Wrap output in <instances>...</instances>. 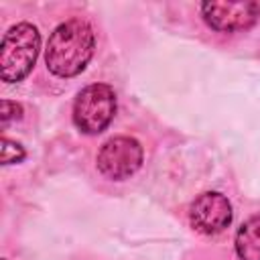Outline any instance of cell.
I'll list each match as a JSON object with an SVG mask.
<instances>
[{"instance_id":"2","label":"cell","mask_w":260,"mask_h":260,"mask_svg":"<svg viewBox=\"0 0 260 260\" xmlns=\"http://www.w3.org/2000/svg\"><path fill=\"white\" fill-rule=\"evenodd\" d=\"M41 51V35L30 22H18L4 32L0 45V77L6 83L22 81Z\"/></svg>"},{"instance_id":"7","label":"cell","mask_w":260,"mask_h":260,"mask_svg":"<svg viewBox=\"0 0 260 260\" xmlns=\"http://www.w3.org/2000/svg\"><path fill=\"white\" fill-rule=\"evenodd\" d=\"M234 246L240 260H260V215H254L240 225Z\"/></svg>"},{"instance_id":"3","label":"cell","mask_w":260,"mask_h":260,"mask_svg":"<svg viewBox=\"0 0 260 260\" xmlns=\"http://www.w3.org/2000/svg\"><path fill=\"white\" fill-rule=\"evenodd\" d=\"M116 114V93L106 83L83 87L73 102V124L83 134L104 132Z\"/></svg>"},{"instance_id":"9","label":"cell","mask_w":260,"mask_h":260,"mask_svg":"<svg viewBox=\"0 0 260 260\" xmlns=\"http://www.w3.org/2000/svg\"><path fill=\"white\" fill-rule=\"evenodd\" d=\"M22 116V106L16 104V102H10V100H4L2 102V112H0V118H2V124L10 122V120H18Z\"/></svg>"},{"instance_id":"6","label":"cell","mask_w":260,"mask_h":260,"mask_svg":"<svg viewBox=\"0 0 260 260\" xmlns=\"http://www.w3.org/2000/svg\"><path fill=\"white\" fill-rule=\"evenodd\" d=\"M203 20L219 32L246 30L256 24L260 18L258 2H203L201 4Z\"/></svg>"},{"instance_id":"8","label":"cell","mask_w":260,"mask_h":260,"mask_svg":"<svg viewBox=\"0 0 260 260\" xmlns=\"http://www.w3.org/2000/svg\"><path fill=\"white\" fill-rule=\"evenodd\" d=\"M24 156H26V152L18 142H14L10 138H2V154H0L2 165L20 162V160H24Z\"/></svg>"},{"instance_id":"5","label":"cell","mask_w":260,"mask_h":260,"mask_svg":"<svg viewBox=\"0 0 260 260\" xmlns=\"http://www.w3.org/2000/svg\"><path fill=\"white\" fill-rule=\"evenodd\" d=\"M234 211L225 195L217 191H205L195 197L189 207V221L195 232L203 236H215L232 223Z\"/></svg>"},{"instance_id":"1","label":"cell","mask_w":260,"mask_h":260,"mask_svg":"<svg viewBox=\"0 0 260 260\" xmlns=\"http://www.w3.org/2000/svg\"><path fill=\"white\" fill-rule=\"evenodd\" d=\"M93 49L95 35L91 26L81 18H71L51 32L45 49V63L57 77H75L87 67Z\"/></svg>"},{"instance_id":"4","label":"cell","mask_w":260,"mask_h":260,"mask_svg":"<svg viewBox=\"0 0 260 260\" xmlns=\"http://www.w3.org/2000/svg\"><path fill=\"white\" fill-rule=\"evenodd\" d=\"M142 156L144 152L136 138L114 136L102 144L95 162H98V171L104 177L112 181H124L140 169Z\"/></svg>"}]
</instances>
